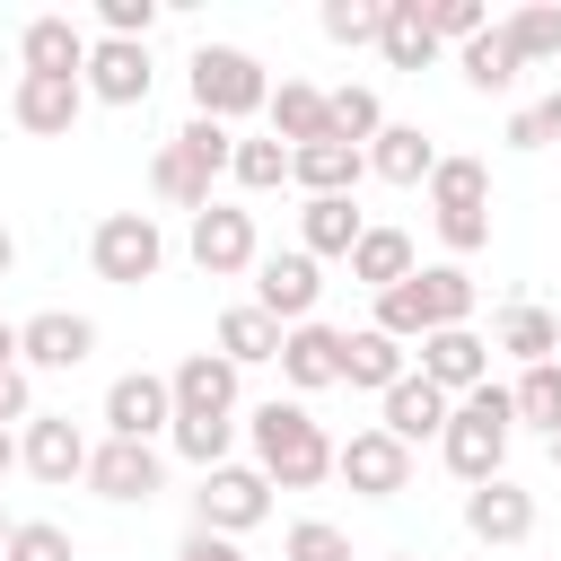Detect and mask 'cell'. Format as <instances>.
I'll return each instance as SVG.
<instances>
[{"mask_svg": "<svg viewBox=\"0 0 561 561\" xmlns=\"http://www.w3.org/2000/svg\"><path fill=\"white\" fill-rule=\"evenodd\" d=\"M245 438H254V473L272 482V491H316L324 473H333V438H324V421L307 412V403H254L245 412Z\"/></svg>", "mask_w": 561, "mask_h": 561, "instance_id": "1", "label": "cell"}, {"mask_svg": "<svg viewBox=\"0 0 561 561\" xmlns=\"http://www.w3.org/2000/svg\"><path fill=\"white\" fill-rule=\"evenodd\" d=\"M508 438H517L508 386H473V394H456V412H447V430H438V456H447L456 482H491V473L508 465Z\"/></svg>", "mask_w": 561, "mask_h": 561, "instance_id": "2", "label": "cell"}, {"mask_svg": "<svg viewBox=\"0 0 561 561\" xmlns=\"http://www.w3.org/2000/svg\"><path fill=\"white\" fill-rule=\"evenodd\" d=\"M228 149H237V131L228 123H184L167 149H158V167H149V193L167 202V210H210V184L228 175Z\"/></svg>", "mask_w": 561, "mask_h": 561, "instance_id": "3", "label": "cell"}, {"mask_svg": "<svg viewBox=\"0 0 561 561\" xmlns=\"http://www.w3.org/2000/svg\"><path fill=\"white\" fill-rule=\"evenodd\" d=\"M263 96H272V79L245 44H202L193 53V114L202 123H245V114H263Z\"/></svg>", "mask_w": 561, "mask_h": 561, "instance_id": "4", "label": "cell"}, {"mask_svg": "<svg viewBox=\"0 0 561 561\" xmlns=\"http://www.w3.org/2000/svg\"><path fill=\"white\" fill-rule=\"evenodd\" d=\"M88 263H96V280L140 289V280H158V272H167V237H158V219H149V210H105V219H96V237H88Z\"/></svg>", "mask_w": 561, "mask_h": 561, "instance_id": "5", "label": "cell"}, {"mask_svg": "<svg viewBox=\"0 0 561 561\" xmlns=\"http://www.w3.org/2000/svg\"><path fill=\"white\" fill-rule=\"evenodd\" d=\"M263 517H272V482H263L254 465H210V473H202V491H193V526H202V535H228V543H237V535H254Z\"/></svg>", "mask_w": 561, "mask_h": 561, "instance_id": "6", "label": "cell"}, {"mask_svg": "<svg viewBox=\"0 0 561 561\" xmlns=\"http://www.w3.org/2000/svg\"><path fill=\"white\" fill-rule=\"evenodd\" d=\"M184 254H193V272H210V280H237V272H254V263H263L254 210H237V202H210V210H193V228H184Z\"/></svg>", "mask_w": 561, "mask_h": 561, "instance_id": "7", "label": "cell"}, {"mask_svg": "<svg viewBox=\"0 0 561 561\" xmlns=\"http://www.w3.org/2000/svg\"><path fill=\"white\" fill-rule=\"evenodd\" d=\"M158 430H175V394H167V377H158V368H123V377L105 386V438H140V447H158Z\"/></svg>", "mask_w": 561, "mask_h": 561, "instance_id": "8", "label": "cell"}, {"mask_svg": "<svg viewBox=\"0 0 561 561\" xmlns=\"http://www.w3.org/2000/svg\"><path fill=\"white\" fill-rule=\"evenodd\" d=\"M333 473H342L359 500H394V491H412V447L386 438V430H351V438L333 447Z\"/></svg>", "mask_w": 561, "mask_h": 561, "instance_id": "9", "label": "cell"}, {"mask_svg": "<svg viewBox=\"0 0 561 561\" xmlns=\"http://www.w3.org/2000/svg\"><path fill=\"white\" fill-rule=\"evenodd\" d=\"M96 500H158L167 491V456L158 447H140V438H105V447H88V473H79Z\"/></svg>", "mask_w": 561, "mask_h": 561, "instance_id": "10", "label": "cell"}, {"mask_svg": "<svg viewBox=\"0 0 561 561\" xmlns=\"http://www.w3.org/2000/svg\"><path fill=\"white\" fill-rule=\"evenodd\" d=\"M316 298H324L316 254H298V245H289V254H263V263H254V307H263L280 333H289V324H307V316H316Z\"/></svg>", "mask_w": 561, "mask_h": 561, "instance_id": "11", "label": "cell"}, {"mask_svg": "<svg viewBox=\"0 0 561 561\" xmlns=\"http://www.w3.org/2000/svg\"><path fill=\"white\" fill-rule=\"evenodd\" d=\"M79 88H88L96 105H149V88H158V70H149V44L96 35V44H88V70H79Z\"/></svg>", "mask_w": 561, "mask_h": 561, "instance_id": "12", "label": "cell"}, {"mask_svg": "<svg viewBox=\"0 0 561 561\" xmlns=\"http://www.w3.org/2000/svg\"><path fill=\"white\" fill-rule=\"evenodd\" d=\"M18 465H26L35 482L70 491V482L88 473V438H79V421H70V412H35V421L18 430Z\"/></svg>", "mask_w": 561, "mask_h": 561, "instance_id": "13", "label": "cell"}, {"mask_svg": "<svg viewBox=\"0 0 561 561\" xmlns=\"http://www.w3.org/2000/svg\"><path fill=\"white\" fill-rule=\"evenodd\" d=\"M88 351H96V324H88V316H70V307H44V316H26V324H18V368H26V377H35V368H53V377H61V368H79Z\"/></svg>", "mask_w": 561, "mask_h": 561, "instance_id": "14", "label": "cell"}, {"mask_svg": "<svg viewBox=\"0 0 561 561\" xmlns=\"http://www.w3.org/2000/svg\"><path fill=\"white\" fill-rule=\"evenodd\" d=\"M412 351H421V377H430L438 394H473V386H491V342H482L473 324H447V333H421Z\"/></svg>", "mask_w": 561, "mask_h": 561, "instance_id": "15", "label": "cell"}, {"mask_svg": "<svg viewBox=\"0 0 561 561\" xmlns=\"http://www.w3.org/2000/svg\"><path fill=\"white\" fill-rule=\"evenodd\" d=\"M167 394H175V421H237V368L219 351H193L167 368Z\"/></svg>", "mask_w": 561, "mask_h": 561, "instance_id": "16", "label": "cell"}, {"mask_svg": "<svg viewBox=\"0 0 561 561\" xmlns=\"http://www.w3.org/2000/svg\"><path fill=\"white\" fill-rule=\"evenodd\" d=\"M465 535H473V543H526V535H535V491H517L508 473L473 482V491H465Z\"/></svg>", "mask_w": 561, "mask_h": 561, "instance_id": "17", "label": "cell"}, {"mask_svg": "<svg viewBox=\"0 0 561 561\" xmlns=\"http://www.w3.org/2000/svg\"><path fill=\"white\" fill-rule=\"evenodd\" d=\"M377 403H386V421H377V430H386V438H403V447L438 438V430H447V412H456V394H438V386H430L421 368H412V377H394V386H386Z\"/></svg>", "mask_w": 561, "mask_h": 561, "instance_id": "18", "label": "cell"}, {"mask_svg": "<svg viewBox=\"0 0 561 561\" xmlns=\"http://www.w3.org/2000/svg\"><path fill=\"white\" fill-rule=\"evenodd\" d=\"M18 61H26L35 79H79V70H88V35H79L61 9H44V18L18 26Z\"/></svg>", "mask_w": 561, "mask_h": 561, "instance_id": "19", "label": "cell"}, {"mask_svg": "<svg viewBox=\"0 0 561 561\" xmlns=\"http://www.w3.org/2000/svg\"><path fill=\"white\" fill-rule=\"evenodd\" d=\"M79 105H88V88H79V79H35V70H18V96H9L18 131H35V140H61V131L79 123Z\"/></svg>", "mask_w": 561, "mask_h": 561, "instance_id": "20", "label": "cell"}, {"mask_svg": "<svg viewBox=\"0 0 561 561\" xmlns=\"http://www.w3.org/2000/svg\"><path fill=\"white\" fill-rule=\"evenodd\" d=\"M412 307H421V333L473 324V272L465 263H412Z\"/></svg>", "mask_w": 561, "mask_h": 561, "instance_id": "21", "label": "cell"}, {"mask_svg": "<svg viewBox=\"0 0 561 561\" xmlns=\"http://www.w3.org/2000/svg\"><path fill=\"white\" fill-rule=\"evenodd\" d=\"M280 377L298 386V394H316V386H342V333L333 324H289L280 333Z\"/></svg>", "mask_w": 561, "mask_h": 561, "instance_id": "22", "label": "cell"}, {"mask_svg": "<svg viewBox=\"0 0 561 561\" xmlns=\"http://www.w3.org/2000/svg\"><path fill=\"white\" fill-rule=\"evenodd\" d=\"M359 228H368V219H359V193H316V202L298 210V254H316V263L342 254V263H351Z\"/></svg>", "mask_w": 561, "mask_h": 561, "instance_id": "23", "label": "cell"}, {"mask_svg": "<svg viewBox=\"0 0 561 561\" xmlns=\"http://www.w3.org/2000/svg\"><path fill=\"white\" fill-rule=\"evenodd\" d=\"M368 175H386V184H430V167H438V140L421 131V123H386L368 149Z\"/></svg>", "mask_w": 561, "mask_h": 561, "instance_id": "24", "label": "cell"}, {"mask_svg": "<svg viewBox=\"0 0 561 561\" xmlns=\"http://www.w3.org/2000/svg\"><path fill=\"white\" fill-rule=\"evenodd\" d=\"M394 377H412V351H403L394 333H377V324L342 333V386H368V394H386Z\"/></svg>", "mask_w": 561, "mask_h": 561, "instance_id": "25", "label": "cell"}, {"mask_svg": "<svg viewBox=\"0 0 561 561\" xmlns=\"http://www.w3.org/2000/svg\"><path fill=\"white\" fill-rule=\"evenodd\" d=\"M359 175H368V158L359 149H342V140H307V149H289V184L316 202V193H359Z\"/></svg>", "mask_w": 561, "mask_h": 561, "instance_id": "26", "label": "cell"}, {"mask_svg": "<svg viewBox=\"0 0 561 561\" xmlns=\"http://www.w3.org/2000/svg\"><path fill=\"white\" fill-rule=\"evenodd\" d=\"M263 114H272V140H280V149L324 140V88H307V79H280V88L263 96Z\"/></svg>", "mask_w": 561, "mask_h": 561, "instance_id": "27", "label": "cell"}, {"mask_svg": "<svg viewBox=\"0 0 561 561\" xmlns=\"http://www.w3.org/2000/svg\"><path fill=\"white\" fill-rule=\"evenodd\" d=\"M491 351H517L526 368H543V359L561 351V316H552V307H526V298H517V307H500V324H491Z\"/></svg>", "mask_w": 561, "mask_h": 561, "instance_id": "28", "label": "cell"}, {"mask_svg": "<svg viewBox=\"0 0 561 561\" xmlns=\"http://www.w3.org/2000/svg\"><path fill=\"white\" fill-rule=\"evenodd\" d=\"M456 70H465V88H473V96H508L526 61L508 53V35H500V26H482L473 44H456Z\"/></svg>", "mask_w": 561, "mask_h": 561, "instance_id": "29", "label": "cell"}, {"mask_svg": "<svg viewBox=\"0 0 561 561\" xmlns=\"http://www.w3.org/2000/svg\"><path fill=\"white\" fill-rule=\"evenodd\" d=\"M351 280H359V289H394V280H412V237H403V228H359V245H351Z\"/></svg>", "mask_w": 561, "mask_h": 561, "instance_id": "30", "label": "cell"}, {"mask_svg": "<svg viewBox=\"0 0 561 561\" xmlns=\"http://www.w3.org/2000/svg\"><path fill=\"white\" fill-rule=\"evenodd\" d=\"M377 53H386L394 70H430V61H438V35H430L421 0H386V35H377Z\"/></svg>", "mask_w": 561, "mask_h": 561, "instance_id": "31", "label": "cell"}, {"mask_svg": "<svg viewBox=\"0 0 561 561\" xmlns=\"http://www.w3.org/2000/svg\"><path fill=\"white\" fill-rule=\"evenodd\" d=\"M430 210H438V219L491 210V167H482V158H438V167H430Z\"/></svg>", "mask_w": 561, "mask_h": 561, "instance_id": "32", "label": "cell"}, {"mask_svg": "<svg viewBox=\"0 0 561 561\" xmlns=\"http://www.w3.org/2000/svg\"><path fill=\"white\" fill-rule=\"evenodd\" d=\"M219 359H228V368L280 359V324H272V316H263L254 298H245V307H228V316H219Z\"/></svg>", "mask_w": 561, "mask_h": 561, "instance_id": "33", "label": "cell"}, {"mask_svg": "<svg viewBox=\"0 0 561 561\" xmlns=\"http://www.w3.org/2000/svg\"><path fill=\"white\" fill-rule=\"evenodd\" d=\"M386 131V105H377V88H333L324 96V140H342V149H368Z\"/></svg>", "mask_w": 561, "mask_h": 561, "instance_id": "34", "label": "cell"}, {"mask_svg": "<svg viewBox=\"0 0 561 561\" xmlns=\"http://www.w3.org/2000/svg\"><path fill=\"white\" fill-rule=\"evenodd\" d=\"M500 35H508V53L535 70V61H561V9L552 0H535V9H508L500 18Z\"/></svg>", "mask_w": 561, "mask_h": 561, "instance_id": "35", "label": "cell"}, {"mask_svg": "<svg viewBox=\"0 0 561 561\" xmlns=\"http://www.w3.org/2000/svg\"><path fill=\"white\" fill-rule=\"evenodd\" d=\"M508 412H517V430H561V359H543V368H526L517 386H508Z\"/></svg>", "mask_w": 561, "mask_h": 561, "instance_id": "36", "label": "cell"}, {"mask_svg": "<svg viewBox=\"0 0 561 561\" xmlns=\"http://www.w3.org/2000/svg\"><path fill=\"white\" fill-rule=\"evenodd\" d=\"M228 175H237L245 193H280V184H289V149H280V140H237V149H228Z\"/></svg>", "mask_w": 561, "mask_h": 561, "instance_id": "37", "label": "cell"}, {"mask_svg": "<svg viewBox=\"0 0 561 561\" xmlns=\"http://www.w3.org/2000/svg\"><path fill=\"white\" fill-rule=\"evenodd\" d=\"M167 438H175V456H184V465H202V473H210V465H228V447H237V421H175Z\"/></svg>", "mask_w": 561, "mask_h": 561, "instance_id": "38", "label": "cell"}, {"mask_svg": "<svg viewBox=\"0 0 561 561\" xmlns=\"http://www.w3.org/2000/svg\"><path fill=\"white\" fill-rule=\"evenodd\" d=\"M324 35L333 44H377L386 35V0H324Z\"/></svg>", "mask_w": 561, "mask_h": 561, "instance_id": "39", "label": "cell"}, {"mask_svg": "<svg viewBox=\"0 0 561 561\" xmlns=\"http://www.w3.org/2000/svg\"><path fill=\"white\" fill-rule=\"evenodd\" d=\"M0 561H79V543L53 526V517H26V526H9V552Z\"/></svg>", "mask_w": 561, "mask_h": 561, "instance_id": "40", "label": "cell"}, {"mask_svg": "<svg viewBox=\"0 0 561 561\" xmlns=\"http://www.w3.org/2000/svg\"><path fill=\"white\" fill-rule=\"evenodd\" d=\"M280 552H289V561H351V535L324 526V517H298V526L280 535Z\"/></svg>", "mask_w": 561, "mask_h": 561, "instance_id": "41", "label": "cell"}, {"mask_svg": "<svg viewBox=\"0 0 561 561\" xmlns=\"http://www.w3.org/2000/svg\"><path fill=\"white\" fill-rule=\"evenodd\" d=\"M421 18H430V35L438 44H473L491 18H482V0H421Z\"/></svg>", "mask_w": 561, "mask_h": 561, "instance_id": "42", "label": "cell"}, {"mask_svg": "<svg viewBox=\"0 0 561 561\" xmlns=\"http://www.w3.org/2000/svg\"><path fill=\"white\" fill-rule=\"evenodd\" d=\"M561 140V96H535L508 114V149H552Z\"/></svg>", "mask_w": 561, "mask_h": 561, "instance_id": "43", "label": "cell"}, {"mask_svg": "<svg viewBox=\"0 0 561 561\" xmlns=\"http://www.w3.org/2000/svg\"><path fill=\"white\" fill-rule=\"evenodd\" d=\"M96 26H105V35H123V44H149L158 0H96Z\"/></svg>", "mask_w": 561, "mask_h": 561, "instance_id": "44", "label": "cell"}, {"mask_svg": "<svg viewBox=\"0 0 561 561\" xmlns=\"http://www.w3.org/2000/svg\"><path fill=\"white\" fill-rule=\"evenodd\" d=\"M438 245H447V263L482 254V245H491V210H456V219H438Z\"/></svg>", "mask_w": 561, "mask_h": 561, "instance_id": "45", "label": "cell"}, {"mask_svg": "<svg viewBox=\"0 0 561 561\" xmlns=\"http://www.w3.org/2000/svg\"><path fill=\"white\" fill-rule=\"evenodd\" d=\"M26 421H35V377L9 359L0 368V430H26Z\"/></svg>", "mask_w": 561, "mask_h": 561, "instance_id": "46", "label": "cell"}, {"mask_svg": "<svg viewBox=\"0 0 561 561\" xmlns=\"http://www.w3.org/2000/svg\"><path fill=\"white\" fill-rule=\"evenodd\" d=\"M175 561H245V552H237L228 535H202V526H193V535L175 543Z\"/></svg>", "mask_w": 561, "mask_h": 561, "instance_id": "47", "label": "cell"}, {"mask_svg": "<svg viewBox=\"0 0 561 561\" xmlns=\"http://www.w3.org/2000/svg\"><path fill=\"white\" fill-rule=\"evenodd\" d=\"M18 473V430H0V482Z\"/></svg>", "mask_w": 561, "mask_h": 561, "instance_id": "48", "label": "cell"}, {"mask_svg": "<svg viewBox=\"0 0 561 561\" xmlns=\"http://www.w3.org/2000/svg\"><path fill=\"white\" fill-rule=\"evenodd\" d=\"M9 359H18V324L0 316V368H9Z\"/></svg>", "mask_w": 561, "mask_h": 561, "instance_id": "49", "label": "cell"}, {"mask_svg": "<svg viewBox=\"0 0 561 561\" xmlns=\"http://www.w3.org/2000/svg\"><path fill=\"white\" fill-rule=\"evenodd\" d=\"M9 272H18V237L0 228V280H9Z\"/></svg>", "mask_w": 561, "mask_h": 561, "instance_id": "50", "label": "cell"}, {"mask_svg": "<svg viewBox=\"0 0 561 561\" xmlns=\"http://www.w3.org/2000/svg\"><path fill=\"white\" fill-rule=\"evenodd\" d=\"M552 473H561V430H552Z\"/></svg>", "mask_w": 561, "mask_h": 561, "instance_id": "51", "label": "cell"}, {"mask_svg": "<svg viewBox=\"0 0 561 561\" xmlns=\"http://www.w3.org/2000/svg\"><path fill=\"white\" fill-rule=\"evenodd\" d=\"M386 561H421V552H386Z\"/></svg>", "mask_w": 561, "mask_h": 561, "instance_id": "52", "label": "cell"}, {"mask_svg": "<svg viewBox=\"0 0 561 561\" xmlns=\"http://www.w3.org/2000/svg\"><path fill=\"white\" fill-rule=\"evenodd\" d=\"M0 552H9V517H0Z\"/></svg>", "mask_w": 561, "mask_h": 561, "instance_id": "53", "label": "cell"}]
</instances>
